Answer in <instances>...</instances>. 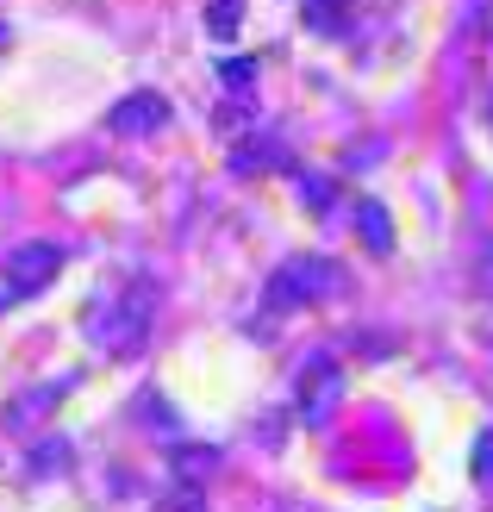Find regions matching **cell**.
<instances>
[{
	"instance_id": "cell-1",
	"label": "cell",
	"mask_w": 493,
	"mask_h": 512,
	"mask_svg": "<svg viewBox=\"0 0 493 512\" xmlns=\"http://www.w3.org/2000/svg\"><path fill=\"white\" fill-rule=\"evenodd\" d=\"M150 319H157V281L150 275H125L88 306V338L107 356H138L150 344Z\"/></svg>"
},
{
	"instance_id": "cell-2",
	"label": "cell",
	"mask_w": 493,
	"mask_h": 512,
	"mask_svg": "<svg viewBox=\"0 0 493 512\" xmlns=\"http://www.w3.org/2000/svg\"><path fill=\"white\" fill-rule=\"evenodd\" d=\"M337 269L331 256H288V263L275 269V281H269V306L275 313H300V306H319V300H331L337 294Z\"/></svg>"
},
{
	"instance_id": "cell-3",
	"label": "cell",
	"mask_w": 493,
	"mask_h": 512,
	"mask_svg": "<svg viewBox=\"0 0 493 512\" xmlns=\"http://www.w3.org/2000/svg\"><path fill=\"white\" fill-rule=\"evenodd\" d=\"M57 275H63V244H50V238L13 244V250H7V263H0V306H7V300H32V294H44Z\"/></svg>"
},
{
	"instance_id": "cell-4",
	"label": "cell",
	"mask_w": 493,
	"mask_h": 512,
	"mask_svg": "<svg viewBox=\"0 0 493 512\" xmlns=\"http://www.w3.org/2000/svg\"><path fill=\"white\" fill-rule=\"evenodd\" d=\"M337 400H344V363H337L331 350H313L300 363V388H294V413L306 425H325L337 413Z\"/></svg>"
},
{
	"instance_id": "cell-5",
	"label": "cell",
	"mask_w": 493,
	"mask_h": 512,
	"mask_svg": "<svg viewBox=\"0 0 493 512\" xmlns=\"http://www.w3.org/2000/svg\"><path fill=\"white\" fill-rule=\"evenodd\" d=\"M107 125L119 138H144V132H157V125H169V100L157 88H138V94H125L119 107L107 113Z\"/></svg>"
},
{
	"instance_id": "cell-6",
	"label": "cell",
	"mask_w": 493,
	"mask_h": 512,
	"mask_svg": "<svg viewBox=\"0 0 493 512\" xmlns=\"http://www.w3.org/2000/svg\"><path fill=\"white\" fill-rule=\"evenodd\" d=\"M281 163H288V144H281V138H269L263 125H250V138H244L238 150H231V169H238V175H256V169H281Z\"/></svg>"
},
{
	"instance_id": "cell-7",
	"label": "cell",
	"mask_w": 493,
	"mask_h": 512,
	"mask_svg": "<svg viewBox=\"0 0 493 512\" xmlns=\"http://www.w3.org/2000/svg\"><path fill=\"white\" fill-rule=\"evenodd\" d=\"M356 232H362V244H369L375 256L394 250V219H387L381 200H356Z\"/></svg>"
},
{
	"instance_id": "cell-8",
	"label": "cell",
	"mask_w": 493,
	"mask_h": 512,
	"mask_svg": "<svg viewBox=\"0 0 493 512\" xmlns=\"http://www.w3.org/2000/svg\"><path fill=\"white\" fill-rule=\"evenodd\" d=\"M63 388H69V381H50V388H32V394H19V400L7 406V425H25L32 413H50V406L63 400Z\"/></svg>"
},
{
	"instance_id": "cell-9",
	"label": "cell",
	"mask_w": 493,
	"mask_h": 512,
	"mask_svg": "<svg viewBox=\"0 0 493 512\" xmlns=\"http://www.w3.org/2000/svg\"><path fill=\"white\" fill-rule=\"evenodd\" d=\"M244 25V0H206V32L213 38H238Z\"/></svg>"
},
{
	"instance_id": "cell-10",
	"label": "cell",
	"mask_w": 493,
	"mask_h": 512,
	"mask_svg": "<svg viewBox=\"0 0 493 512\" xmlns=\"http://www.w3.org/2000/svg\"><path fill=\"white\" fill-rule=\"evenodd\" d=\"M219 463V450H206V444H194V450H175V469H181V481H194L200 488V475Z\"/></svg>"
},
{
	"instance_id": "cell-11",
	"label": "cell",
	"mask_w": 493,
	"mask_h": 512,
	"mask_svg": "<svg viewBox=\"0 0 493 512\" xmlns=\"http://www.w3.org/2000/svg\"><path fill=\"white\" fill-rule=\"evenodd\" d=\"M306 25H313L319 38H331V32H344V7H331V0H306Z\"/></svg>"
},
{
	"instance_id": "cell-12",
	"label": "cell",
	"mask_w": 493,
	"mask_h": 512,
	"mask_svg": "<svg viewBox=\"0 0 493 512\" xmlns=\"http://www.w3.org/2000/svg\"><path fill=\"white\" fill-rule=\"evenodd\" d=\"M69 456H75V450H69L63 438H44V444L32 450V475H50V469H69Z\"/></svg>"
},
{
	"instance_id": "cell-13",
	"label": "cell",
	"mask_w": 493,
	"mask_h": 512,
	"mask_svg": "<svg viewBox=\"0 0 493 512\" xmlns=\"http://www.w3.org/2000/svg\"><path fill=\"white\" fill-rule=\"evenodd\" d=\"M157 512H206V500H200V488H194V481H181V488L157 506Z\"/></svg>"
},
{
	"instance_id": "cell-14",
	"label": "cell",
	"mask_w": 493,
	"mask_h": 512,
	"mask_svg": "<svg viewBox=\"0 0 493 512\" xmlns=\"http://www.w3.org/2000/svg\"><path fill=\"white\" fill-rule=\"evenodd\" d=\"M250 75H256L250 57H225V63H219V82H225V88H250Z\"/></svg>"
},
{
	"instance_id": "cell-15",
	"label": "cell",
	"mask_w": 493,
	"mask_h": 512,
	"mask_svg": "<svg viewBox=\"0 0 493 512\" xmlns=\"http://www.w3.org/2000/svg\"><path fill=\"white\" fill-rule=\"evenodd\" d=\"M475 481H481V488H493V431L475 444Z\"/></svg>"
},
{
	"instance_id": "cell-16",
	"label": "cell",
	"mask_w": 493,
	"mask_h": 512,
	"mask_svg": "<svg viewBox=\"0 0 493 512\" xmlns=\"http://www.w3.org/2000/svg\"><path fill=\"white\" fill-rule=\"evenodd\" d=\"M300 194L313 200V207H325V200H331V182H325V175H313V169H306V175H300Z\"/></svg>"
},
{
	"instance_id": "cell-17",
	"label": "cell",
	"mask_w": 493,
	"mask_h": 512,
	"mask_svg": "<svg viewBox=\"0 0 493 512\" xmlns=\"http://www.w3.org/2000/svg\"><path fill=\"white\" fill-rule=\"evenodd\" d=\"M481 288H487V300H493V238L481 244Z\"/></svg>"
},
{
	"instance_id": "cell-18",
	"label": "cell",
	"mask_w": 493,
	"mask_h": 512,
	"mask_svg": "<svg viewBox=\"0 0 493 512\" xmlns=\"http://www.w3.org/2000/svg\"><path fill=\"white\" fill-rule=\"evenodd\" d=\"M481 32L493 38V0H481Z\"/></svg>"
},
{
	"instance_id": "cell-19",
	"label": "cell",
	"mask_w": 493,
	"mask_h": 512,
	"mask_svg": "<svg viewBox=\"0 0 493 512\" xmlns=\"http://www.w3.org/2000/svg\"><path fill=\"white\" fill-rule=\"evenodd\" d=\"M7 38H13V25H7V19H0V44H7Z\"/></svg>"
},
{
	"instance_id": "cell-20",
	"label": "cell",
	"mask_w": 493,
	"mask_h": 512,
	"mask_svg": "<svg viewBox=\"0 0 493 512\" xmlns=\"http://www.w3.org/2000/svg\"><path fill=\"white\" fill-rule=\"evenodd\" d=\"M487 125H493V94H487Z\"/></svg>"
},
{
	"instance_id": "cell-21",
	"label": "cell",
	"mask_w": 493,
	"mask_h": 512,
	"mask_svg": "<svg viewBox=\"0 0 493 512\" xmlns=\"http://www.w3.org/2000/svg\"><path fill=\"white\" fill-rule=\"evenodd\" d=\"M331 7H344V0H331Z\"/></svg>"
}]
</instances>
